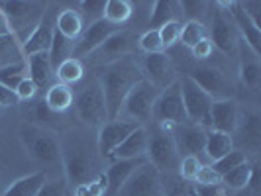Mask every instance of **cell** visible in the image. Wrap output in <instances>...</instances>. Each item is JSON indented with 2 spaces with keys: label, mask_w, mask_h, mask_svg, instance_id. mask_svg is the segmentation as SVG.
<instances>
[{
  "label": "cell",
  "mask_w": 261,
  "mask_h": 196,
  "mask_svg": "<svg viewBox=\"0 0 261 196\" xmlns=\"http://www.w3.org/2000/svg\"><path fill=\"white\" fill-rule=\"evenodd\" d=\"M147 133L145 126H138L132 131L130 135L118 145L112 153V161L114 159H142L145 157V149H147Z\"/></svg>",
  "instance_id": "d4e9b609"
},
{
  "label": "cell",
  "mask_w": 261,
  "mask_h": 196,
  "mask_svg": "<svg viewBox=\"0 0 261 196\" xmlns=\"http://www.w3.org/2000/svg\"><path fill=\"white\" fill-rule=\"evenodd\" d=\"M240 137L238 142L246 147V151L257 155L261 147V116L257 110H246V112H240L238 118V126L236 131L232 133V139ZM244 151V153H246ZM248 155V153H246Z\"/></svg>",
  "instance_id": "d6986e66"
},
{
  "label": "cell",
  "mask_w": 261,
  "mask_h": 196,
  "mask_svg": "<svg viewBox=\"0 0 261 196\" xmlns=\"http://www.w3.org/2000/svg\"><path fill=\"white\" fill-rule=\"evenodd\" d=\"M75 110L77 116L83 124L91 126V128H100L105 122H108L106 116V104H105V94L100 89L98 78L89 80L79 94H75Z\"/></svg>",
  "instance_id": "8992f818"
},
{
  "label": "cell",
  "mask_w": 261,
  "mask_h": 196,
  "mask_svg": "<svg viewBox=\"0 0 261 196\" xmlns=\"http://www.w3.org/2000/svg\"><path fill=\"white\" fill-rule=\"evenodd\" d=\"M20 142L24 145L30 159L36 165L43 167L41 169L43 173L49 175V171L55 169V167L63 173V167H61V142H59L57 133H53L51 130H45L41 126H36V124H24L20 128Z\"/></svg>",
  "instance_id": "7a4b0ae2"
},
{
  "label": "cell",
  "mask_w": 261,
  "mask_h": 196,
  "mask_svg": "<svg viewBox=\"0 0 261 196\" xmlns=\"http://www.w3.org/2000/svg\"><path fill=\"white\" fill-rule=\"evenodd\" d=\"M10 34V24H8V18L4 16L2 8H0V38L2 36H8Z\"/></svg>",
  "instance_id": "816d5d0a"
},
{
  "label": "cell",
  "mask_w": 261,
  "mask_h": 196,
  "mask_svg": "<svg viewBox=\"0 0 261 196\" xmlns=\"http://www.w3.org/2000/svg\"><path fill=\"white\" fill-rule=\"evenodd\" d=\"M236 53L240 55V71H238V75H240L242 85H244L246 89H249V91H257L261 85L259 55L251 51L242 39H240V43H238Z\"/></svg>",
  "instance_id": "7402d4cb"
},
{
  "label": "cell",
  "mask_w": 261,
  "mask_h": 196,
  "mask_svg": "<svg viewBox=\"0 0 261 196\" xmlns=\"http://www.w3.org/2000/svg\"><path fill=\"white\" fill-rule=\"evenodd\" d=\"M208 38V32H206V24L204 22H196V20H187L181 30V43L185 47L193 49L200 39Z\"/></svg>",
  "instance_id": "8d00e7d4"
},
{
  "label": "cell",
  "mask_w": 261,
  "mask_h": 196,
  "mask_svg": "<svg viewBox=\"0 0 261 196\" xmlns=\"http://www.w3.org/2000/svg\"><path fill=\"white\" fill-rule=\"evenodd\" d=\"M232 149H236L232 135L222 133V131L208 130V133H206V144H204V153H206L210 163L222 159V157L228 155Z\"/></svg>",
  "instance_id": "f546056e"
},
{
  "label": "cell",
  "mask_w": 261,
  "mask_h": 196,
  "mask_svg": "<svg viewBox=\"0 0 261 196\" xmlns=\"http://www.w3.org/2000/svg\"><path fill=\"white\" fill-rule=\"evenodd\" d=\"M189 77L195 80L202 91L208 94L212 100H226L232 98V85L228 77L216 67H198Z\"/></svg>",
  "instance_id": "9a60e30c"
},
{
  "label": "cell",
  "mask_w": 261,
  "mask_h": 196,
  "mask_svg": "<svg viewBox=\"0 0 261 196\" xmlns=\"http://www.w3.org/2000/svg\"><path fill=\"white\" fill-rule=\"evenodd\" d=\"M38 196H67L65 179H49L45 186L38 192Z\"/></svg>",
  "instance_id": "bcb514c9"
},
{
  "label": "cell",
  "mask_w": 261,
  "mask_h": 196,
  "mask_svg": "<svg viewBox=\"0 0 261 196\" xmlns=\"http://www.w3.org/2000/svg\"><path fill=\"white\" fill-rule=\"evenodd\" d=\"M106 194V179L100 173L96 179L89 183H83L75 186V196H105Z\"/></svg>",
  "instance_id": "b9f144b4"
},
{
  "label": "cell",
  "mask_w": 261,
  "mask_h": 196,
  "mask_svg": "<svg viewBox=\"0 0 261 196\" xmlns=\"http://www.w3.org/2000/svg\"><path fill=\"white\" fill-rule=\"evenodd\" d=\"M191 51H193V57H195L196 61H206L212 55V51H214V45H212V41L208 38H204L200 39Z\"/></svg>",
  "instance_id": "681fc988"
},
{
  "label": "cell",
  "mask_w": 261,
  "mask_h": 196,
  "mask_svg": "<svg viewBox=\"0 0 261 196\" xmlns=\"http://www.w3.org/2000/svg\"><path fill=\"white\" fill-rule=\"evenodd\" d=\"M151 120L157 122V126L159 124L183 126L187 122L181 89H179V78L175 82H171L169 87H165L163 91H159L155 102H153V110H151Z\"/></svg>",
  "instance_id": "9c48e42d"
},
{
  "label": "cell",
  "mask_w": 261,
  "mask_h": 196,
  "mask_svg": "<svg viewBox=\"0 0 261 196\" xmlns=\"http://www.w3.org/2000/svg\"><path fill=\"white\" fill-rule=\"evenodd\" d=\"M179 89H181V98H183L185 114H187V122L191 124H200L202 128H210V106H212V98L206 92L202 91L189 75L179 78Z\"/></svg>",
  "instance_id": "52a82bcc"
},
{
  "label": "cell",
  "mask_w": 261,
  "mask_h": 196,
  "mask_svg": "<svg viewBox=\"0 0 261 196\" xmlns=\"http://www.w3.org/2000/svg\"><path fill=\"white\" fill-rule=\"evenodd\" d=\"M251 175H253V165L248 161V163L232 169L230 173H226L220 179V186H224L230 192H242L244 188H248L249 181H251Z\"/></svg>",
  "instance_id": "4dcf8cb0"
},
{
  "label": "cell",
  "mask_w": 261,
  "mask_h": 196,
  "mask_svg": "<svg viewBox=\"0 0 261 196\" xmlns=\"http://www.w3.org/2000/svg\"><path fill=\"white\" fill-rule=\"evenodd\" d=\"M61 167L63 177L69 184H83L96 179L100 173L91 153L81 145H63L61 144Z\"/></svg>",
  "instance_id": "5b68a950"
},
{
  "label": "cell",
  "mask_w": 261,
  "mask_h": 196,
  "mask_svg": "<svg viewBox=\"0 0 261 196\" xmlns=\"http://www.w3.org/2000/svg\"><path fill=\"white\" fill-rule=\"evenodd\" d=\"M200 167H202L200 157H181L177 169H179V175L183 177L185 181H195L196 173H198Z\"/></svg>",
  "instance_id": "f6af8a7d"
},
{
  "label": "cell",
  "mask_w": 261,
  "mask_h": 196,
  "mask_svg": "<svg viewBox=\"0 0 261 196\" xmlns=\"http://www.w3.org/2000/svg\"><path fill=\"white\" fill-rule=\"evenodd\" d=\"M145 161L155 167L159 173L173 171L179 167V153L175 147L173 133L159 130L147 133V149H145Z\"/></svg>",
  "instance_id": "ba28073f"
},
{
  "label": "cell",
  "mask_w": 261,
  "mask_h": 196,
  "mask_svg": "<svg viewBox=\"0 0 261 196\" xmlns=\"http://www.w3.org/2000/svg\"><path fill=\"white\" fill-rule=\"evenodd\" d=\"M181 14L179 2L177 0H157L151 4V12H149V30H159L165 26L167 22L177 20V16Z\"/></svg>",
  "instance_id": "f1b7e54d"
},
{
  "label": "cell",
  "mask_w": 261,
  "mask_h": 196,
  "mask_svg": "<svg viewBox=\"0 0 261 196\" xmlns=\"http://www.w3.org/2000/svg\"><path fill=\"white\" fill-rule=\"evenodd\" d=\"M142 78L144 77H142L140 65L136 63V59L132 55L124 57V59H118V61L105 67L102 75L98 77V82H100V89H102V94H105L108 120H116L126 94Z\"/></svg>",
  "instance_id": "6da1fadb"
},
{
  "label": "cell",
  "mask_w": 261,
  "mask_h": 196,
  "mask_svg": "<svg viewBox=\"0 0 261 196\" xmlns=\"http://www.w3.org/2000/svg\"><path fill=\"white\" fill-rule=\"evenodd\" d=\"M218 8H222L230 14L232 22H234L236 30L240 39L248 45L253 53H257L261 57V27H257L246 14L242 12V8L238 6V2H214Z\"/></svg>",
  "instance_id": "e0dca14e"
},
{
  "label": "cell",
  "mask_w": 261,
  "mask_h": 196,
  "mask_svg": "<svg viewBox=\"0 0 261 196\" xmlns=\"http://www.w3.org/2000/svg\"><path fill=\"white\" fill-rule=\"evenodd\" d=\"M208 14L210 22L206 26V32H208V39L212 41V45L224 53H236L238 43H240V36H238V30H236L230 14L222 8H218L216 4H214V12Z\"/></svg>",
  "instance_id": "30bf717a"
},
{
  "label": "cell",
  "mask_w": 261,
  "mask_h": 196,
  "mask_svg": "<svg viewBox=\"0 0 261 196\" xmlns=\"http://www.w3.org/2000/svg\"><path fill=\"white\" fill-rule=\"evenodd\" d=\"M55 30L69 41H77L79 36L85 30V22L81 18V14L77 12V8H63L57 12V20H55Z\"/></svg>",
  "instance_id": "83f0119b"
},
{
  "label": "cell",
  "mask_w": 261,
  "mask_h": 196,
  "mask_svg": "<svg viewBox=\"0 0 261 196\" xmlns=\"http://www.w3.org/2000/svg\"><path fill=\"white\" fill-rule=\"evenodd\" d=\"M138 47L144 53H161L163 51V45H161V39L157 30H147L144 32L140 38H138Z\"/></svg>",
  "instance_id": "7bdbcfd3"
},
{
  "label": "cell",
  "mask_w": 261,
  "mask_h": 196,
  "mask_svg": "<svg viewBox=\"0 0 261 196\" xmlns=\"http://www.w3.org/2000/svg\"><path fill=\"white\" fill-rule=\"evenodd\" d=\"M138 128V124L128 122V120H108L98 128V135H96V149L102 157H112L114 149L122 144L132 131Z\"/></svg>",
  "instance_id": "4fadbf2b"
},
{
  "label": "cell",
  "mask_w": 261,
  "mask_h": 196,
  "mask_svg": "<svg viewBox=\"0 0 261 196\" xmlns=\"http://www.w3.org/2000/svg\"><path fill=\"white\" fill-rule=\"evenodd\" d=\"M75 102V91L73 87H67L61 82H53L51 87L45 91L43 104L49 108L53 114H63L67 110H71V106Z\"/></svg>",
  "instance_id": "4316f807"
},
{
  "label": "cell",
  "mask_w": 261,
  "mask_h": 196,
  "mask_svg": "<svg viewBox=\"0 0 261 196\" xmlns=\"http://www.w3.org/2000/svg\"><path fill=\"white\" fill-rule=\"evenodd\" d=\"M105 6L106 0H81L75 4L77 12L81 14L85 26H91L98 20H105Z\"/></svg>",
  "instance_id": "d590c367"
},
{
  "label": "cell",
  "mask_w": 261,
  "mask_h": 196,
  "mask_svg": "<svg viewBox=\"0 0 261 196\" xmlns=\"http://www.w3.org/2000/svg\"><path fill=\"white\" fill-rule=\"evenodd\" d=\"M26 77H28L26 61H24V63H18V65L2 67V69H0V85L8 87L10 91H16V87H18Z\"/></svg>",
  "instance_id": "f35d334b"
},
{
  "label": "cell",
  "mask_w": 261,
  "mask_h": 196,
  "mask_svg": "<svg viewBox=\"0 0 261 196\" xmlns=\"http://www.w3.org/2000/svg\"><path fill=\"white\" fill-rule=\"evenodd\" d=\"M181 30H183V24H181L179 20L167 22L165 26H161L157 30L159 39H161V45H163V51L179 43V39H181Z\"/></svg>",
  "instance_id": "ab89813d"
},
{
  "label": "cell",
  "mask_w": 261,
  "mask_h": 196,
  "mask_svg": "<svg viewBox=\"0 0 261 196\" xmlns=\"http://www.w3.org/2000/svg\"><path fill=\"white\" fill-rule=\"evenodd\" d=\"M49 181V175L43 171H36L32 175L20 177L14 183H10L0 196H38V192Z\"/></svg>",
  "instance_id": "484cf974"
},
{
  "label": "cell",
  "mask_w": 261,
  "mask_h": 196,
  "mask_svg": "<svg viewBox=\"0 0 261 196\" xmlns=\"http://www.w3.org/2000/svg\"><path fill=\"white\" fill-rule=\"evenodd\" d=\"M132 2L128 0H106L105 6V20L112 26H122L132 18Z\"/></svg>",
  "instance_id": "836d02e7"
},
{
  "label": "cell",
  "mask_w": 261,
  "mask_h": 196,
  "mask_svg": "<svg viewBox=\"0 0 261 196\" xmlns=\"http://www.w3.org/2000/svg\"><path fill=\"white\" fill-rule=\"evenodd\" d=\"M210 128L208 130L222 131L232 135L238 126V118H240V106L234 98H226V100H214L210 106Z\"/></svg>",
  "instance_id": "44dd1931"
},
{
  "label": "cell",
  "mask_w": 261,
  "mask_h": 196,
  "mask_svg": "<svg viewBox=\"0 0 261 196\" xmlns=\"http://www.w3.org/2000/svg\"><path fill=\"white\" fill-rule=\"evenodd\" d=\"M206 133H208V130L202 128L200 124L185 122L183 126H177L173 131L177 153L183 157H198L200 153H204Z\"/></svg>",
  "instance_id": "2e32d148"
},
{
  "label": "cell",
  "mask_w": 261,
  "mask_h": 196,
  "mask_svg": "<svg viewBox=\"0 0 261 196\" xmlns=\"http://www.w3.org/2000/svg\"><path fill=\"white\" fill-rule=\"evenodd\" d=\"M83 77H85V65L81 59H75V57L65 59L55 69V82H61L67 87H73V85L81 82Z\"/></svg>",
  "instance_id": "1f68e13d"
},
{
  "label": "cell",
  "mask_w": 261,
  "mask_h": 196,
  "mask_svg": "<svg viewBox=\"0 0 261 196\" xmlns=\"http://www.w3.org/2000/svg\"><path fill=\"white\" fill-rule=\"evenodd\" d=\"M144 163H147L145 157H142V159H114L106 167V173H102L106 179V192L118 194V190L130 179L132 173L138 167H142Z\"/></svg>",
  "instance_id": "603a6c76"
},
{
  "label": "cell",
  "mask_w": 261,
  "mask_h": 196,
  "mask_svg": "<svg viewBox=\"0 0 261 196\" xmlns=\"http://www.w3.org/2000/svg\"><path fill=\"white\" fill-rule=\"evenodd\" d=\"M47 6H49L47 2H20V0L0 2V8L10 24V34L20 43H24L28 36L36 30V26L41 22L43 14L47 10Z\"/></svg>",
  "instance_id": "3957f363"
},
{
  "label": "cell",
  "mask_w": 261,
  "mask_h": 196,
  "mask_svg": "<svg viewBox=\"0 0 261 196\" xmlns=\"http://www.w3.org/2000/svg\"><path fill=\"white\" fill-rule=\"evenodd\" d=\"M134 47H136V36L128 30H118L92 55H96L100 63L110 65L118 59L130 57Z\"/></svg>",
  "instance_id": "ffe728a7"
},
{
  "label": "cell",
  "mask_w": 261,
  "mask_h": 196,
  "mask_svg": "<svg viewBox=\"0 0 261 196\" xmlns=\"http://www.w3.org/2000/svg\"><path fill=\"white\" fill-rule=\"evenodd\" d=\"M238 6L242 8V12L246 14L255 26L261 27V2L248 0V2H238Z\"/></svg>",
  "instance_id": "c3c4849f"
},
{
  "label": "cell",
  "mask_w": 261,
  "mask_h": 196,
  "mask_svg": "<svg viewBox=\"0 0 261 196\" xmlns=\"http://www.w3.org/2000/svg\"><path fill=\"white\" fill-rule=\"evenodd\" d=\"M163 184H161V173L144 163L142 167L134 171L130 179L118 190V196H161Z\"/></svg>",
  "instance_id": "8fae6325"
},
{
  "label": "cell",
  "mask_w": 261,
  "mask_h": 196,
  "mask_svg": "<svg viewBox=\"0 0 261 196\" xmlns=\"http://www.w3.org/2000/svg\"><path fill=\"white\" fill-rule=\"evenodd\" d=\"M28 77L34 80V85L38 87V91H47L53 85L55 71L49 61L47 53H36L32 57H26Z\"/></svg>",
  "instance_id": "cb8c5ba5"
},
{
  "label": "cell",
  "mask_w": 261,
  "mask_h": 196,
  "mask_svg": "<svg viewBox=\"0 0 261 196\" xmlns=\"http://www.w3.org/2000/svg\"><path fill=\"white\" fill-rule=\"evenodd\" d=\"M248 161L249 159L244 151H240V149H232V151H230L228 155H224L222 159H218V161L210 163V167L216 171V173L220 175V179H222L226 173H230L232 169L240 167V165H244V163H248Z\"/></svg>",
  "instance_id": "74e56055"
},
{
  "label": "cell",
  "mask_w": 261,
  "mask_h": 196,
  "mask_svg": "<svg viewBox=\"0 0 261 196\" xmlns=\"http://www.w3.org/2000/svg\"><path fill=\"white\" fill-rule=\"evenodd\" d=\"M18 104H20V100H18L16 92L10 91L4 85H0V108H14V106Z\"/></svg>",
  "instance_id": "f907efd6"
},
{
  "label": "cell",
  "mask_w": 261,
  "mask_h": 196,
  "mask_svg": "<svg viewBox=\"0 0 261 196\" xmlns=\"http://www.w3.org/2000/svg\"><path fill=\"white\" fill-rule=\"evenodd\" d=\"M157 94H159V89L149 85L145 78L138 80L130 89V92L126 94L118 118L134 122L138 126H144L145 122L151 120V110H153V102H155Z\"/></svg>",
  "instance_id": "277c9868"
},
{
  "label": "cell",
  "mask_w": 261,
  "mask_h": 196,
  "mask_svg": "<svg viewBox=\"0 0 261 196\" xmlns=\"http://www.w3.org/2000/svg\"><path fill=\"white\" fill-rule=\"evenodd\" d=\"M47 55H49V61H51L53 71H55V69L61 65L65 59L73 57V41L65 39L59 32H57V30H55L53 39H51V47H49Z\"/></svg>",
  "instance_id": "e575fe53"
},
{
  "label": "cell",
  "mask_w": 261,
  "mask_h": 196,
  "mask_svg": "<svg viewBox=\"0 0 261 196\" xmlns=\"http://www.w3.org/2000/svg\"><path fill=\"white\" fill-rule=\"evenodd\" d=\"M140 71H142V77L159 91H163L165 87H169L171 82L177 80L167 51L145 53L142 57V63H140Z\"/></svg>",
  "instance_id": "7c38bea8"
},
{
  "label": "cell",
  "mask_w": 261,
  "mask_h": 196,
  "mask_svg": "<svg viewBox=\"0 0 261 196\" xmlns=\"http://www.w3.org/2000/svg\"><path fill=\"white\" fill-rule=\"evenodd\" d=\"M118 30L120 27L108 24L106 20H98V22H94L91 26H85L83 34L73 43V57L75 59H83V57L92 55Z\"/></svg>",
  "instance_id": "5bb4252c"
},
{
  "label": "cell",
  "mask_w": 261,
  "mask_h": 196,
  "mask_svg": "<svg viewBox=\"0 0 261 196\" xmlns=\"http://www.w3.org/2000/svg\"><path fill=\"white\" fill-rule=\"evenodd\" d=\"M195 183L198 184V186H206V188H218V186H220V175L210 167V163L208 165L202 163V167L196 173Z\"/></svg>",
  "instance_id": "ee69618b"
},
{
  "label": "cell",
  "mask_w": 261,
  "mask_h": 196,
  "mask_svg": "<svg viewBox=\"0 0 261 196\" xmlns=\"http://www.w3.org/2000/svg\"><path fill=\"white\" fill-rule=\"evenodd\" d=\"M208 2H198V0H183L179 2L181 14H185L189 20H196V22H204V16L208 14Z\"/></svg>",
  "instance_id": "60d3db41"
},
{
  "label": "cell",
  "mask_w": 261,
  "mask_h": 196,
  "mask_svg": "<svg viewBox=\"0 0 261 196\" xmlns=\"http://www.w3.org/2000/svg\"><path fill=\"white\" fill-rule=\"evenodd\" d=\"M16 96H18V100L20 102H28V100H32L36 94H38V87L34 85V80L30 77H26L18 87H16Z\"/></svg>",
  "instance_id": "7dc6e473"
},
{
  "label": "cell",
  "mask_w": 261,
  "mask_h": 196,
  "mask_svg": "<svg viewBox=\"0 0 261 196\" xmlns=\"http://www.w3.org/2000/svg\"><path fill=\"white\" fill-rule=\"evenodd\" d=\"M55 20H57V12L51 10V4L47 6V10L43 14L41 22H39L36 30L28 36V39L22 43V51L24 57H32L36 53H47L51 47V39L55 34Z\"/></svg>",
  "instance_id": "ac0fdd59"
},
{
  "label": "cell",
  "mask_w": 261,
  "mask_h": 196,
  "mask_svg": "<svg viewBox=\"0 0 261 196\" xmlns=\"http://www.w3.org/2000/svg\"><path fill=\"white\" fill-rule=\"evenodd\" d=\"M24 61H26V57L22 51V43L14 38L12 34L2 36L0 38V69L18 65V63H24Z\"/></svg>",
  "instance_id": "d6a6232c"
}]
</instances>
